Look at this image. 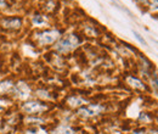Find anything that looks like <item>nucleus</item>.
<instances>
[{
  "instance_id": "1",
  "label": "nucleus",
  "mask_w": 158,
  "mask_h": 134,
  "mask_svg": "<svg viewBox=\"0 0 158 134\" xmlns=\"http://www.w3.org/2000/svg\"><path fill=\"white\" fill-rule=\"evenodd\" d=\"M79 44V39L77 36L74 34H69L66 38H63L62 40H60L59 43L55 45V49L60 51V53H68L72 49H74Z\"/></svg>"
},
{
  "instance_id": "2",
  "label": "nucleus",
  "mask_w": 158,
  "mask_h": 134,
  "mask_svg": "<svg viewBox=\"0 0 158 134\" xmlns=\"http://www.w3.org/2000/svg\"><path fill=\"white\" fill-rule=\"evenodd\" d=\"M60 33L57 31H46L44 33L38 34V40H39L40 45H45V44H51L54 43L56 39L59 38Z\"/></svg>"
},
{
  "instance_id": "3",
  "label": "nucleus",
  "mask_w": 158,
  "mask_h": 134,
  "mask_svg": "<svg viewBox=\"0 0 158 134\" xmlns=\"http://www.w3.org/2000/svg\"><path fill=\"white\" fill-rule=\"evenodd\" d=\"M103 111V106L101 105H89L86 107H81L78 110V115L83 117H91V116L99 115Z\"/></svg>"
},
{
  "instance_id": "4",
  "label": "nucleus",
  "mask_w": 158,
  "mask_h": 134,
  "mask_svg": "<svg viewBox=\"0 0 158 134\" xmlns=\"http://www.w3.org/2000/svg\"><path fill=\"white\" fill-rule=\"evenodd\" d=\"M22 109H23L26 112H28V114H38V112L45 111L48 107H46L45 105H43V104L35 102V101H31V102H26V104L22 106Z\"/></svg>"
},
{
  "instance_id": "5",
  "label": "nucleus",
  "mask_w": 158,
  "mask_h": 134,
  "mask_svg": "<svg viewBox=\"0 0 158 134\" xmlns=\"http://www.w3.org/2000/svg\"><path fill=\"white\" fill-rule=\"evenodd\" d=\"M29 88L28 85L24 83V82H19L16 85H15V93L17 94L19 97L21 99H27L29 96Z\"/></svg>"
},
{
  "instance_id": "6",
  "label": "nucleus",
  "mask_w": 158,
  "mask_h": 134,
  "mask_svg": "<svg viewBox=\"0 0 158 134\" xmlns=\"http://www.w3.org/2000/svg\"><path fill=\"white\" fill-rule=\"evenodd\" d=\"M128 83L133 87V88H136V89H141V90H145L146 89V87H145V84L138 79V78H135V77H128Z\"/></svg>"
},
{
  "instance_id": "7",
  "label": "nucleus",
  "mask_w": 158,
  "mask_h": 134,
  "mask_svg": "<svg viewBox=\"0 0 158 134\" xmlns=\"http://www.w3.org/2000/svg\"><path fill=\"white\" fill-rule=\"evenodd\" d=\"M67 102H68V105H69L71 107H77V106H79V105L86 104L88 101L84 100L83 97H79V96H71V97H68Z\"/></svg>"
},
{
  "instance_id": "8",
  "label": "nucleus",
  "mask_w": 158,
  "mask_h": 134,
  "mask_svg": "<svg viewBox=\"0 0 158 134\" xmlns=\"http://www.w3.org/2000/svg\"><path fill=\"white\" fill-rule=\"evenodd\" d=\"M4 27L6 28H19L21 26V21L19 19H6L4 21Z\"/></svg>"
},
{
  "instance_id": "9",
  "label": "nucleus",
  "mask_w": 158,
  "mask_h": 134,
  "mask_svg": "<svg viewBox=\"0 0 158 134\" xmlns=\"http://www.w3.org/2000/svg\"><path fill=\"white\" fill-rule=\"evenodd\" d=\"M52 134H74V131L68 126H60L52 132Z\"/></svg>"
},
{
  "instance_id": "10",
  "label": "nucleus",
  "mask_w": 158,
  "mask_h": 134,
  "mask_svg": "<svg viewBox=\"0 0 158 134\" xmlns=\"http://www.w3.org/2000/svg\"><path fill=\"white\" fill-rule=\"evenodd\" d=\"M11 85H12V83H11V82H2V83L0 84V92L7 90L9 88H11Z\"/></svg>"
},
{
  "instance_id": "11",
  "label": "nucleus",
  "mask_w": 158,
  "mask_h": 134,
  "mask_svg": "<svg viewBox=\"0 0 158 134\" xmlns=\"http://www.w3.org/2000/svg\"><path fill=\"white\" fill-rule=\"evenodd\" d=\"M45 22V17L44 16H34V19H33V23L34 24H41V23H44Z\"/></svg>"
},
{
  "instance_id": "12",
  "label": "nucleus",
  "mask_w": 158,
  "mask_h": 134,
  "mask_svg": "<svg viewBox=\"0 0 158 134\" xmlns=\"http://www.w3.org/2000/svg\"><path fill=\"white\" fill-rule=\"evenodd\" d=\"M37 95L39 96V97H43V99H50L49 93L45 92V90H38V92H37Z\"/></svg>"
},
{
  "instance_id": "13",
  "label": "nucleus",
  "mask_w": 158,
  "mask_h": 134,
  "mask_svg": "<svg viewBox=\"0 0 158 134\" xmlns=\"http://www.w3.org/2000/svg\"><path fill=\"white\" fill-rule=\"evenodd\" d=\"M133 33H134V36L136 37V39H138V40H139V41H140V43H141V44H142V45H146V41H145V39L142 38V37H141V36L139 34L138 32H135V31H134Z\"/></svg>"
},
{
  "instance_id": "14",
  "label": "nucleus",
  "mask_w": 158,
  "mask_h": 134,
  "mask_svg": "<svg viewBox=\"0 0 158 134\" xmlns=\"http://www.w3.org/2000/svg\"><path fill=\"white\" fill-rule=\"evenodd\" d=\"M139 119H140V121H145V122L150 121V118H148V116H147V114H145V112H142V114L140 115V117H139Z\"/></svg>"
},
{
  "instance_id": "15",
  "label": "nucleus",
  "mask_w": 158,
  "mask_h": 134,
  "mask_svg": "<svg viewBox=\"0 0 158 134\" xmlns=\"http://www.w3.org/2000/svg\"><path fill=\"white\" fill-rule=\"evenodd\" d=\"M152 83H153V88L156 89V92L158 93V78H157V77H153Z\"/></svg>"
},
{
  "instance_id": "16",
  "label": "nucleus",
  "mask_w": 158,
  "mask_h": 134,
  "mask_svg": "<svg viewBox=\"0 0 158 134\" xmlns=\"http://www.w3.org/2000/svg\"><path fill=\"white\" fill-rule=\"evenodd\" d=\"M133 134H145V131H143V129H141V131H135Z\"/></svg>"
},
{
  "instance_id": "17",
  "label": "nucleus",
  "mask_w": 158,
  "mask_h": 134,
  "mask_svg": "<svg viewBox=\"0 0 158 134\" xmlns=\"http://www.w3.org/2000/svg\"><path fill=\"white\" fill-rule=\"evenodd\" d=\"M151 2H152L156 7H158V0H151Z\"/></svg>"
},
{
  "instance_id": "18",
  "label": "nucleus",
  "mask_w": 158,
  "mask_h": 134,
  "mask_svg": "<svg viewBox=\"0 0 158 134\" xmlns=\"http://www.w3.org/2000/svg\"><path fill=\"white\" fill-rule=\"evenodd\" d=\"M2 6H5V1L4 0H0V7H2Z\"/></svg>"
}]
</instances>
